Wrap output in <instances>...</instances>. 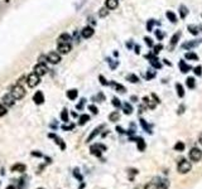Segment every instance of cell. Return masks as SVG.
I'll return each instance as SVG.
<instances>
[{
    "label": "cell",
    "mask_w": 202,
    "mask_h": 189,
    "mask_svg": "<svg viewBox=\"0 0 202 189\" xmlns=\"http://www.w3.org/2000/svg\"><path fill=\"white\" fill-rule=\"evenodd\" d=\"M10 95L14 97V100H20V98H23L24 96H25V90H24V87L23 86H20V85H15L14 87L12 88V91H10Z\"/></svg>",
    "instance_id": "6da1fadb"
},
{
    "label": "cell",
    "mask_w": 202,
    "mask_h": 189,
    "mask_svg": "<svg viewBox=\"0 0 202 189\" xmlns=\"http://www.w3.org/2000/svg\"><path fill=\"white\" fill-rule=\"evenodd\" d=\"M191 168H192L191 161L186 160V159H182L178 163V165H177V170H178V173H181V174H187L191 170Z\"/></svg>",
    "instance_id": "7a4b0ae2"
},
{
    "label": "cell",
    "mask_w": 202,
    "mask_h": 189,
    "mask_svg": "<svg viewBox=\"0 0 202 189\" xmlns=\"http://www.w3.org/2000/svg\"><path fill=\"white\" fill-rule=\"evenodd\" d=\"M39 82H41V77L38 74H36L33 72V73H30L29 76L27 77V85L29 86V87H36L37 85H39Z\"/></svg>",
    "instance_id": "3957f363"
},
{
    "label": "cell",
    "mask_w": 202,
    "mask_h": 189,
    "mask_svg": "<svg viewBox=\"0 0 202 189\" xmlns=\"http://www.w3.org/2000/svg\"><path fill=\"white\" fill-rule=\"evenodd\" d=\"M190 159L192 161H200L202 159V151L198 147H192L190 151Z\"/></svg>",
    "instance_id": "277c9868"
},
{
    "label": "cell",
    "mask_w": 202,
    "mask_h": 189,
    "mask_svg": "<svg viewBox=\"0 0 202 189\" xmlns=\"http://www.w3.org/2000/svg\"><path fill=\"white\" fill-rule=\"evenodd\" d=\"M48 72V68L46 66V63H38L34 66V73L38 74L41 77V76H44Z\"/></svg>",
    "instance_id": "5b68a950"
},
{
    "label": "cell",
    "mask_w": 202,
    "mask_h": 189,
    "mask_svg": "<svg viewBox=\"0 0 202 189\" xmlns=\"http://www.w3.org/2000/svg\"><path fill=\"white\" fill-rule=\"evenodd\" d=\"M47 62H49V63H52V64L60 63V62H61V56H60V53H57V52H51V53H48V56H47Z\"/></svg>",
    "instance_id": "8992f818"
},
{
    "label": "cell",
    "mask_w": 202,
    "mask_h": 189,
    "mask_svg": "<svg viewBox=\"0 0 202 189\" xmlns=\"http://www.w3.org/2000/svg\"><path fill=\"white\" fill-rule=\"evenodd\" d=\"M93 33H95V30H93V28H92V27H90V25L85 27V28L81 30V35H82V38H85V39L91 38L93 35Z\"/></svg>",
    "instance_id": "52a82bcc"
},
{
    "label": "cell",
    "mask_w": 202,
    "mask_h": 189,
    "mask_svg": "<svg viewBox=\"0 0 202 189\" xmlns=\"http://www.w3.org/2000/svg\"><path fill=\"white\" fill-rule=\"evenodd\" d=\"M71 40H72V38L69 34L67 33H62L60 37H58V39H57V44H67V43H71Z\"/></svg>",
    "instance_id": "ba28073f"
},
{
    "label": "cell",
    "mask_w": 202,
    "mask_h": 189,
    "mask_svg": "<svg viewBox=\"0 0 202 189\" xmlns=\"http://www.w3.org/2000/svg\"><path fill=\"white\" fill-rule=\"evenodd\" d=\"M33 101H34V104H37V105H42L44 102V95H43V92L42 91H37L36 93H34L33 96Z\"/></svg>",
    "instance_id": "9c48e42d"
},
{
    "label": "cell",
    "mask_w": 202,
    "mask_h": 189,
    "mask_svg": "<svg viewBox=\"0 0 202 189\" xmlns=\"http://www.w3.org/2000/svg\"><path fill=\"white\" fill-rule=\"evenodd\" d=\"M71 50V43L67 44H58V53L60 54H67Z\"/></svg>",
    "instance_id": "30bf717a"
},
{
    "label": "cell",
    "mask_w": 202,
    "mask_h": 189,
    "mask_svg": "<svg viewBox=\"0 0 202 189\" xmlns=\"http://www.w3.org/2000/svg\"><path fill=\"white\" fill-rule=\"evenodd\" d=\"M14 101H15V100H14V97L12 95H5L4 97H3V102H4L5 105H8V106H13L14 105Z\"/></svg>",
    "instance_id": "8fae6325"
},
{
    "label": "cell",
    "mask_w": 202,
    "mask_h": 189,
    "mask_svg": "<svg viewBox=\"0 0 202 189\" xmlns=\"http://www.w3.org/2000/svg\"><path fill=\"white\" fill-rule=\"evenodd\" d=\"M27 169V166L24 164H15L12 166V171H18V173H24Z\"/></svg>",
    "instance_id": "7c38bea8"
},
{
    "label": "cell",
    "mask_w": 202,
    "mask_h": 189,
    "mask_svg": "<svg viewBox=\"0 0 202 189\" xmlns=\"http://www.w3.org/2000/svg\"><path fill=\"white\" fill-rule=\"evenodd\" d=\"M178 66H179V70H181V72H182V73H187V72L191 71V66L186 64V62H184V61H181Z\"/></svg>",
    "instance_id": "4fadbf2b"
},
{
    "label": "cell",
    "mask_w": 202,
    "mask_h": 189,
    "mask_svg": "<svg viewBox=\"0 0 202 189\" xmlns=\"http://www.w3.org/2000/svg\"><path fill=\"white\" fill-rule=\"evenodd\" d=\"M105 6L107 9L113 10V9H116L117 8V0H106L105 1Z\"/></svg>",
    "instance_id": "5bb4252c"
},
{
    "label": "cell",
    "mask_w": 202,
    "mask_h": 189,
    "mask_svg": "<svg viewBox=\"0 0 202 189\" xmlns=\"http://www.w3.org/2000/svg\"><path fill=\"white\" fill-rule=\"evenodd\" d=\"M201 43V39H196L193 42H188V43H184L183 44V48L184 49H190V48H193V47H197L198 44Z\"/></svg>",
    "instance_id": "9a60e30c"
},
{
    "label": "cell",
    "mask_w": 202,
    "mask_h": 189,
    "mask_svg": "<svg viewBox=\"0 0 202 189\" xmlns=\"http://www.w3.org/2000/svg\"><path fill=\"white\" fill-rule=\"evenodd\" d=\"M77 96H78V91L75 90V88H72V90L67 91V97H68L69 100H72V101L77 98Z\"/></svg>",
    "instance_id": "2e32d148"
},
{
    "label": "cell",
    "mask_w": 202,
    "mask_h": 189,
    "mask_svg": "<svg viewBox=\"0 0 202 189\" xmlns=\"http://www.w3.org/2000/svg\"><path fill=\"white\" fill-rule=\"evenodd\" d=\"M49 137H54V140H56V144H58V145L61 146V149H62V150H65V147H66V144H65L63 141H62V139H61V137H58V136H54L53 134H51V135H49Z\"/></svg>",
    "instance_id": "e0dca14e"
},
{
    "label": "cell",
    "mask_w": 202,
    "mask_h": 189,
    "mask_svg": "<svg viewBox=\"0 0 202 189\" xmlns=\"http://www.w3.org/2000/svg\"><path fill=\"white\" fill-rule=\"evenodd\" d=\"M101 129H104V125H100V126H99V128H96L95 130H93V132H92V134H91V135H90V136H89V139H87V141H91V140H92V139H93V137H95L96 135H99V134H100V130H101Z\"/></svg>",
    "instance_id": "ac0fdd59"
},
{
    "label": "cell",
    "mask_w": 202,
    "mask_h": 189,
    "mask_svg": "<svg viewBox=\"0 0 202 189\" xmlns=\"http://www.w3.org/2000/svg\"><path fill=\"white\" fill-rule=\"evenodd\" d=\"M176 90H177V95H178L179 97H183V96H184V88H183V86L181 85V83H177L176 85Z\"/></svg>",
    "instance_id": "d6986e66"
},
{
    "label": "cell",
    "mask_w": 202,
    "mask_h": 189,
    "mask_svg": "<svg viewBox=\"0 0 202 189\" xmlns=\"http://www.w3.org/2000/svg\"><path fill=\"white\" fill-rule=\"evenodd\" d=\"M90 120V116L89 115H86V113H83V115L80 116V119H78V123L80 125H85L86 122H87Z\"/></svg>",
    "instance_id": "ffe728a7"
},
{
    "label": "cell",
    "mask_w": 202,
    "mask_h": 189,
    "mask_svg": "<svg viewBox=\"0 0 202 189\" xmlns=\"http://www.w3.org/2000/svg\"><path fill=\"white\" fill-rule=\"evenodd\" d=\"M90 150H91V154H93L95 156H101V151H100V147L97 145H93L90 147Z\"/></svg>",
    "instance_id": "44dd1931"
},
{
    "label": "cell",
    "mask_w": 202,
    "mask_h": 189,
    "mask_svg": "<svg viewBox=\"0 0 202 189\" xmlns=\"http://www.w3.org/2000/svg\"><path fill=\"white\" fill-rule=\"evenodd\" d=\"M179 37H181V33L178 32V33H176L175 35L172 37V39H170V47H175L176 44H177V42H178V39H179Z\"/></svg>",
    "instance_id": "7402d4cb"
},
{
    "label": "cell",
    "mask_w": 202,
    "mask_h": 189,
    "mask_svg": "<svg viewBox=\"0 0 202 189\" xmlns=\"http://www.w3.org/2000/svg\"><path fill=\"white\" fill-rule=\"evenodd\" d=\"M137 143H138V150L139 151H144L145 150V141L143 139H137Z\"/></svg>",
    "instance_id": "603a6c76"
},
{
    "label": "cell",
    "mask_w": 202,
    "mask_h": 189,
    "mask_svg": "<svg viewBox=\"0 0 202 189\" xmlns=\"http://www.w3.org/2000/svg\"><path fill=\"white\" fill-rule=\"evenodd\" d=\"M123 110H124V113H126V115H130L131 112H133V107H131L130 104H124L123 105Z\"/></svg>",
    "instance_id": "cb8c5ba5"
},
{
    "label": "cell",
    "mask_w": 202,
    "mask_h": 189,
    "mask_svg": "<svg viewBox=\"0 0 202 189\" xmlns=\"http://www.w3.org/2000/svg\"><path fill=\"white\" fill-rule=\"evenodd\" d=\"M166 15H167V18H168L169 22H172V23H177V16L175 13H172V12H167L166 13Z\"/></svg>",
    "instance_id": "d4e9b609"
},
{
    "label": "cell",
    "mask_w": 202,
    "mask_h": 189,
    "mask_svg": "<svg viewBox=\"0 0 202 189\" xmlns=\"http://www.w3.org/2000/svg\"><path fill=\"white\" fill-rule=\"evenodd\" d=\"M184 57H186V59H191V61H197L198 59V56L193 52H187Z\"/></svg>",
    "instance_id": "484cf974"
},
{
    "label": "cell",
    "mask_w": 202,
    "mask_h": 189,
    "mask_svg": "<svg viewBox=\"0 0 202 189\" xmlns=\"http://www.w3.org/2000/svg\"><path fill=\"white\" fill-rule=\"evenodd\" d=\"M68 111H67V108H63L62 110V112H61V119H62V121L63 122H67L68 121Z\"/></svg>",
    "instance_id": "4316f807"
},
{
    "label": "cell",
    "mask_w": 202,
    "mask_h": 189,
    "mask_svg": "<svg viewBox=\"0 0 202 189\" xmlns=\"http://www.w3.org/2000/svg\"><path fill=\"white\" fill-rule=\"evenodd\" d=\"M109 120H110V121H113V122L117 121V120H119V112H117V111L111 112L110 115H109Z\"/></svg>",
    "instance_id": "83f0119b"
},
{
    "label": "cell",
    "mask_w": 202,
    "mask_h": 189,
    "mask_svg": "<svg viewBox=\"0 0 202 189\" xmlns=\"http://www.w3.org/2000/svg\"><path fill=\"white\" fill-rule=\"evenodd\" d=\"M179 13H181V18H186L187 14H188V9H187L184 5H181V8H179Z\"/></svg>",
    "instance_id": "f1b7e54d"
},
{
    "label": "cell",
    "mask_w": 202,
    "mask_h": 189,
    "mask_svg": "<svg viewBox=\"0 0 202 189\" xmlns=\"http://www.w3.org/2000/svg\"><path fill=\"white\" fill-rule=\"evenodd\" d=\"M168 187H169V180L168 179H163L158 185V188H161V189H168Z\"/></svg>",
    "instance_id": "f546056e"
},
{
    "label": "cell",
    "mask_w": 202,
    "mask_h": 189,
    "mask_svg": "<svg viewBox=\"0 0 202 189\" xmlns=\"http://www.w3.org/2000/svg\"><path fill=\"white\" fill-rule=\"evenodd\" d=\"M126 80L129 82H131V83H137V82H139V77H138V76H135V74H129L126 77Z\"/></svg>",
    "instance_id": "4dcf8cb0"
},
{
    "label": "cell",
    "mask_w": 202,
    "mask_h": 189,
    "mask_svg": "<svg viewBox=\"0 0 202 189\" xmlns=\"http://www.w3.org/2000/svg\"><path fill=\"white\" fill-rule=\"evenodd\" d=\"M107 14H109V10H107L106 6H105V8H101L99 10V16H101V18H105Z\"/></svg>",
    "instance_id": "1f68e13d"
},
{
    "label": "cell",
    "mask_w": 202,
    "mask_h": 189,
    "mask_svg": "<svg viewBox=\"0 0 202 189\" xmlns=\"http://www.w3.org/2000/svg\"><path fill=\"white\" fill-rule=\"evenodd\" d=\"M111 85H113V86H115V88H116V90L119 91V92H123V93H124V92L126 91V90H125V87H124L123 85H119V83H115V82H113V83H111Z\"/></svg>",
    "instance_id": "d6a6232c"
},
{
    "label": "cell",
    "mask_w": 202,
    "mask_h": 189,
    "mask_svg": "<svg viewBox=\"0 0 202 189\" xmlns=\"http://www.w3.org/2000/svg\"><path fill=\"white\" fill-rule=\"evenodd\" d=\"M144 189H159V188H158V184H157V183H154V181H150V183H148L147 185H145Z\"/></svg>",
    "instance_id": "836d02e7"
},
{
    "label": "cell",
    "mask_w": 202,
    "mask_h": 189,
    "mask_svg": "<svg viewBox=\"0 0 202 189\" xmlns=\"http://www.w3.org/2000/svg\"><path fill=\"white\" fill-rule=\"evenodd\" d=\"M183 149H184V144L182 141H178L175 145V150L176 151H183Z\"/></svg>",
    "instance_id": "e575fe53"
},
{
    "label": "cell",
    "mask_w": 202,
    "mask_h": 189,
    "mask_svg": "<svg viewBox=\"0 0 202 189\" xmlns=\"http://www.w3.org/2000/svg\"><path fill=\"white\" fill-rule=\"evenodd\" d=\"M188 30H190L191 34H193V35H197L198 34V28L194 27V25H188Z\"/></svg>",
    "instance_id": "d590c367"
},
{
    "label": "cell",
    "mask_w": 202,
    "mask_h": 189,
    "mask_svg": "<svg viewBox=\"0 0 202 189\" xmlns=\"http://www.w3.org/2000/svg\"><path fill=\"white\" fill-rule=\"evenodd\" d=\"M140 125L143 126V128H144V130H145V131H147V132H149V134H150L152 131H150V128H149V126H148V123L147 122H145V120H140Z\"/></svg>",
    "instance_id": "8d00e7d4"
},
{
    "label": "cell",
    "mask_w": 202,
    "mask_h": 189,
    "mask_svg": "<svg viewBox=\"0 0 202 189\" xmlns=\"http://www.w3.org/2000/svg\"><path fill=\"white\" fill-rule=\"evenodd\" d=\"M187 86H188V88H193L194 87V78H192V77L187 78Z\"/></svg>",
    "instance_id": "74e56055"
},
{
    "label": "cell",
    "mask_w": 202,
    "mask_h": 189,
    "mask_svg": "<svg viewBox=\"0 0 202 189\" xmlns=\"http://www.w3.org/2000/svg\"><path fill=\"white\" fill-rule=\"evenodd\" d=\"M153 25H154V20H153V19L148 20V23H147V30H148V32H152Z\"/></svg>",
    "instance_id": "f35d334b"
},
{
    "label": "cell",
    "mask_w": 202,
    "mask_h": 189,
    "mask_svg": "<svg viewBox=\"0 0 202 189\" xmlns=\"http://www.w3.org/2000/svg\"><path fill=\"white\" fill-rule=\"evenodd\" d=\"M162 49H163V46H162V44H157V46H154V50H153V53H154V54H158Z\"/></svg>",
    "instance_id": "ab89813d"
},
{
    "label": "cell",
    "mask_w": 202,
    "mask_h": 189,
    "mask_svg": "<svg viewBox=\"0 0 202 189\" xmlns=\"http://www.w3.org/2000/svg\"><path fill=\"white\" fill-rule=\"evenodd\" d=\"M155 37L158 38L159 40H162L163 38H164V33H163L162 30H155Z\"/></svg>",
    "instance_id": "60d3db41"
},
{
    "label": "cell",
    "mask_w": 202,
    "mask_h": 189,
    "mask_svg": "<svg viewBox=\"0 0 202 189\" xmlns=\"http://www.w3.org/2000/svg\"><path fill=\"white\" fill-rule=\"evenodd\" d=\"M99 80H100V83L102 85V86H107V85H109V82H107V81L105 80V77H104L102 74H100V76H99Z\"/></svg>",
    "instance_id": "b9f144b4"
},
{
    "label": "cell",
    "mask_w": 202,
    "mask_h": 189,
    "mask_svg": "<svg viewBox=\"0 0 202 189\" xmlns=\"http://www.w3.org/2000/svg\"><path fill=\"white\" fill-rule=\"evenodd\" d=\"M6 112H8V110H6L5 106L4 105H0V117H1V116H4Z\"/></svg>",
    "instance_id": "7bdbcfd3"
},
{
    "label": "cell",
    "mask_w": 202,
    "mask_h": 189,
    "mask_svg": "<svg viewBox=\"0 0 202 189\" xmlns=\"http://www.w3.org/2000/svg\"><path fill=\"white\" fill-rule=\"evenodd\" d=\"M113 105L115 106V107H120V106H121L120 100H119V98H116V97H114V98H113Z\"/></svg>",
    "instance_id": "ee69618b"
},
{
    "label": "cell",
    "mask_w": 202,
    "mask_h": 189,
    "mask_svg": "<svg viewBox=\"0 0 202 189\" xmlns=\"http://www.w3.org/2000/svg\"><path fill=\"white\" fill-rule=\"evenodd\" d=\"M89 110H90V111H91L92 113H95V115H96L97 112H99V108H97L95 105H90V106H89Z\"/></svg>",
    "instance_id": "f6af8a7d"
},
{
    "label": "cell",
    "mask_w": 202,
    "mask_h": 189,
    "mask_svg": "<svg viewBox=\"0 0 202 189\" xmlns=\"http://www.w3.org/2000/svg\"><path fill=\"white\" fill-rule=\"evenodd\" d=\"M193 72H194V74H196V76H201L202 74V67L201 66H197L193 70Z\"/></svg>",
    "instance_id": "bcb514c9"
},
{
    "label": "cell",
    "mask_w": 202,
    "mask_h": 189,
    "mask_svg": "<svg viewBox=\"0 0 202 189\" xmlns=\"http://www.w3.org/2000/svg\"><path fill=\"white\" fill-rule=\"evenodd\" d=\"M144 40H145V43H147V46H148V47H153V46H154L153 40H152L149 37H145V38H144Z\"/></svg>",
    "instance_id": "7dc6e473"
},
{
    "label": "cell",
    "mask_w": 202,
    "mask_h": 189,
    "mask_svg": "<svg viewBox=\"0 0 202 189\" xmlns=\"http://www.w3.org/2000/svg\"><path fill=\"white\" fill-rule=\"evenodd\" d=\"M24 82H27V77H25V76H23V77H20L19 80H18V82H16V85H20V86H22V85L24 83Z\"/></svg>",
    "instance_id": "c3c4849f"
},
{
    "label": "cell",
    "mask_w": 202,
    "mask_h": 189,
    "mask_svg": "<svg viewBox=\"0 0 202 189\" xmlns=\"http://www.w3.org/2000/svg\"><path fill=\"white\" fill-rule=\"evenodd\" d=\"M155 77V73L154 72H148L147 73V80H152V78Z\"/></svg>",
    "instance_id": "681fc988"
},
{
    "label": "cell",
    "mask_w": 202,
    "mask_h": 189,
    "mask_svg": "<svg viewBox=\"0 0 202 189\" xmlns=\"http://www.w3.org/2000/svg\"><path fill=\"white\" fill-rule=\"evenodd\" d=\"M46 61H47V56L39 57V63H46Z\"/></svg>",
    "instance_id": "f907efd6"
},
{
    "label": "cell",
    "mask_w": 202,
    "mask_h": 189,
    "mask_svg": "<svg viewBox=\"0 0 202 189\" xmlns=\"http://www.w3.org/2000/svg\"><path fill=\"white\" fill-rule=\"evenodd\" d=\"M117 64H119V63H117V61H116V62H114V63H110V67H111V70H114V68L116 67Z\"/></svg>",
    "instance_id": "816d5d0a"
},
{
    "label": "cell",
    "mask_w": 202,
    "mask_h": 189,
    "mask_svg": "<svg viewBox=\"0 0 202 189\" xmlns=\"http://www.w3.org/2000/svg\"><path fill=\"white\" fill-rule=\"evenodd\" d=\"M135 53H137V54L140 53V47H139V46H135Z\"/></svg>",
    "instance_id": "f5cc1de1"
},
{
    "label": "cell",
    "mask_w": 202,
    "mask_h": 189,
    "mask_svg": "<svg viewBox=\"0 0 202 189\" xmlns=\"http://www.w3.org/2000/svg\"><path fill=\"white\" fill-rule=\"evenodd\" d=\"M74 37H75V40H78V33H77V30L74 33Z\"/></svg>",
    "instance_id": "db71d44e"
},
{
    "label": "cell",
    "mask_w": 202,
    "mask_h": 189,
    "mask_svg": "<svg viewBox=\"0 0 202 189\" xmlns=\"http://www.w3.org/2000/svg\"><path fill=\"white\" fill-rule=\"evenodd\" d=\"M32 155H34V156H42V154H41V153H36V151H33Z\"/></svg>",
    "instance_id": "11a10c76"
},
{
    "label": "cell",
    "mask_w": 202,
    "mask_h": 189,
    "mask_svg": "<svg viewBox=\"0 0 202 189\" xmlns=\"http://www.w3.org/2000/svg\"><path fill=\"white\" fill-rule=\"evenodd\" d=\"M116 130H117V131H119L120 134H123V132H124V130H123V129H121V128H120V126H117V128H116Z\"/></svg>",
    "instance_id": "9f6ffc18"
},
{
    "label": "cell",
    "mask_w": 202,
    "mask_h": 189,
    "mask_svg": "<svg viewBox=\"0 0 202 189\" xmlns=\"http://www.w3.org/2000/svg\"><path fill=\"white\" fill-rule=\"evenodd\" d=\"M183 110H184V107H183V106H181V107H179V111H178V113H182V112H183Z\"/></svg>",
    "instance_id": "6f0895ef"
},
{
    "label": "cell",
    "mask_w": 202,
    "mask_h": 189,
    "mask_svg": "<svg viewBox=\"0 0 202 189\" xmlns=\"http://www.w3.org/2000/svg\"><path fill=\"white\" fill-rule=\"evenodd\" d=\"M198 141H200V144H202V134H200V137H198Z\"/></svg>",
    "instance_id": "680465c9"
},
{
    "label": "cell",
    "mask_w": 202,
    "mask_h": 189,
    "mask_svg": "<svg viewBox=\"0 0 202 189\" xmlns=\"http://www.w3.org/2000/svg\"><path fill=\"white\" fill-rule=\"evenodd\" d=\"M137 100H138V97H137V96H133V97H131V101H137Z\"/></svg>",
    "instance_id": "91938a15"
},
{
    "label": "cell",
    "mask_w": 202,
    "mask_h": 189,
    "mask_svg": "<svg viewBox=\"0 0 202 189\" xmlns=\"http://www.w3.org/2000/svg\"><path fill=\"white\" fill-rule=\"evenodd\" d=\"M163 61H164V63H166V64H168V66H170V62H168L167 59H163Z\"/></svg>",
    "instance_id": "94428289"
},
{
    "label": "cell",
    "mask_w": 202,
    "mask_h": 189,
    "mask_svg": "<svg viewBox=\"0 0 202 189\" xmlns=\"http://www.w3.org/2000/svg\"><path fill=\"white\" fill-rule=\"evenodd\" d=\"M6 189H16V188H15V187H13V185H10V187H8Z\"/></svg>",
    "instance_id": "6125c7cd"
},
{
    "label": "cell",
    "mask_w": 202,
    "mask_h": 189,
    "mask_svg": "<svg viewBox=\"0 0 202 189\" xmlns=\"http://www.w3.org/2000/svg\"><path fill=\"white\" fill-rule=\"evenodd\" d=\"M38 189H43V188H38Z\"/></svg>",
    "instance_id": "be15d7a7"
}]
</instances>
